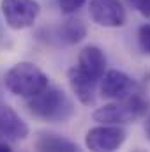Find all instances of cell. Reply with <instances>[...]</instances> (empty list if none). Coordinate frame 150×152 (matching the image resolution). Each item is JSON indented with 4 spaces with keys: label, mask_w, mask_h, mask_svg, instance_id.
Listing matches in <instances>:
<instances>
[{
    "label": "cell",
    "mask_w": 150,
    "mask_h": 152,
    "mask_svg": "<svg viewBox=\"0 0 150 152\" xmlns=\"http://www.w3.org/2000/svg\"><path fill=\"white\" fill-rule=\"evenodd\" d=\"M85 2L87 0H58V7H60V11L64 14H73L78 9L83 7Z\"/></svg>",
    "instance_id": "5bb4252c"
},
{
    "label": "cell",
    "mask_w": 150,
    "mask_h": 152,
    "mask_svg": "<svg viewBox=\"0 0 150 152\" xmlns=\"http://www.w3.org/2000/svg\"><path fill=\"white\" fill-rule=\"evenodd\" d=\"M0 136L20 142L28 136V126L11 106L0 103Z\"/></svg>",
    "instance_id": "9c48e42d"
},
{
    "label": "cell",
    "mask_w": 150,
    "mask_h": 152,
    "mask_svg": "<svg viewBox=\"0 0 150 152\" xmlns=\"http://www.w3.org/2000/svg\"><path fill=\"white\" fill-rule=\"evenodd\" d=\"M138 44L145 55H150V23H145L138 30Z\"/></svg>",
    "instance_id": "4fadbf2b"
},
{
    "label": "cell",
    "mask_w": 150,
    "mask_h": 152,
    "mask_svg": "<svg viewBox=\"0 0 150 152\" xmlns=\"http://www.w3.org/2000/svg\"><path fill=\"white\" fill-rule=\"evenodd\" d=\"M149 108V99L140 92H133L127 97L115 99L110 104H104L94 112V120L99 124H131L138 120Z\"/></svg>",
    "instance_id": "3957f363"
},
{
    "label": "cell",
    "mask_w": 150,
    "mask_h": 152,
    "mask_svg": "<svg viewBox=\"0 0 150 152\" xmlns=\"http://www.w3.org/2000/svg\"><path fill=\"white\" fill-rule=\"evenodd\" d=\"M88 14L94 23L106 28H117L125 23V9L120 0H90Z\"/></svg>",
    "instance_id": "8992f818"
},
{
    "label": "cell",
    "mask_w": 150,
    "mask_h": 152,
    "mask_svg": "<svg viewBox=\"0 0 150 152\" xmlns=\"http://www.w3.org/2000/svg\"><path fill=\"white\" fill-rule=\"evenodd\" d=\"M12 149H11V145L7 143V142H2L0 140V152H11Z\"/></svg>",
    "instance_id": "e0dca14e"
},
{
    "label": "cell",
    "mask_w": 150,
    "mask_h": 152,
    "mask_svg": "<svg viewBox=\"0 0 150 152\" xmlns=\"http://www.w3.org/2000/svg\"><path fill=\"white\" fill-rule=\"evenodd\" d=\"M76 67L83 75H87L88 78H92L99 83V80H103L104 71H106L104 51L97 46H85L78 55V66Z\"/></svg>",
    "instance_id": "ba28073f"
},
{
    "label": "cell",
    "mask_w": 150,
    "mask_h": 152,
    "mask_svg": "<svg viewBox=\"0 0 150 152\" xmlns=\"http://www.w3.org/2000/svg\"><path fill=\"white\" fill-rule=\"evenodd\" d=\"M27 108L34 117L53 124L67 122L74 115V104L71 97L58 87H48L41 94L28 97Z\"/></svg>",
    "instance_id": "6da1fadb"
},
{
    "label": "cell",
    "mask_w": 150,
    "mask_h": 152,
    "mask_svg": "<svg viewBox=\"0 0 150 152\" xmlns=\"http://www.w3.org/2000/svg\"><path fill=\"white\" fill-rule=\"evenodd\" d=\"M133 7L145 18H150V0H129Z\"/></svg>",
    "instance_id": "9a60e30c"
},
{
    "label": "cell",
    "mask_w": 150,
    "mask_h": 152,
    "mask_svg": "<svg viewBox=\"0 0 150 152\" xmlns=\"http://www.w3.org/2000/svg\"><path fill=\"white\" fill-rule=\"evenodd\" d=\"M125 142V131L117 124H101L87 131L85 145L94 152H111L117 151Z\"/></svg>",
    "instance_id": "5b68a950"
},
{
    "label": "cell",
    "mask_w": 150,
    "mask_h": 152,
    "mask_svg": "<svg viewBox=\"0 0 150 152\" xmlns=\"http://www.w3.org/2000/svg\"><path fill=\"white\" fill-rule=\"evenodd\" d=\"M36 151L41 152H78L79 147L74 142L60 136V134H53V133H41L36 142H34Z\"/></svg>",
    "instance_id": "8fae6325"
},
{
    "label": "cell",
    "mask_w": 150,
    "mask_h": 152,
    "mask_svg": "<svg viewBox=\"0 0 150 152\" xmlns=\"http://www.w3.org/2000/svg\"><path fill=\"white\" fill-rule=\"evenodd\" d=\"M134 88H136V81L129 75H125L118 69H111V71L104 73L103 81H101V94L110 99L127 97L129 94L134 92Z\"/></svg>",
    "instance_id": "52a82bcc"
},
{
    "label": "cell",
    "mask_w": 150,
    "mask_h": 152,
    "mask_svg": "<svg viewBox=\"0 0 150 152\" xmlns=\"http://www.w3.org/2000/svg\"><path fill=\"white\" fill-rule=\"evenodd\" d=\"M2 14L12 30H23L36 23L41 5L37 0H2Z\"/></svg>",
    "instance_id": "277c9868"
},
{
    "label": "cell",
    "mask_w": 150,
    "mask_h": 152,
    "mask_svg": "<svg viewBox=\"0 0 150 152\" xmlns=\"http://www.w3.org/2000/svg\"><path fill=\"white\" fill-rule=\"evenodd\" d=\"M5 87L20 97H34L48 88V76L32 62H18L5 75Z\"/></svg>",
    "instance_id": "7a4b0ae2"
},
{
    "label": "cell",
    "mask_w": 150,
    "mask_h": 152,
    "mask_svg": "<svg viewBox=\"0 0 150 152\" xmlns=\"http://www.w3.org/2000/svg\"><path fill=\"white\" fill-rule=\"evenodd\" d=\"M87 36V27L81 20L69 18L57 28V37L66 44H76Z\"/></svg>",
    "instance_id": "7c38bea8"
},
{
    "label": "cell",
    "mask_w": 150,
    "mask_h": 152,
    "mask_svg": "<svg viewBox=\"0 0 150 152\" xmlns=\"http://www.w3.org/2000/svg\"><path fill=\"white\" fill-rule=\"evenodd\" d=\"M145 134H147V140L150 142V112L147 115V120H145Z\"/></svg>",
    "instance_id": "2e32d148"
},
{
    "label": "cell",
    "mask_w": 150,
    "mask_h": 152,
    "mask_svg": "<svg viewBox=\"0 0 150 152\" xmlns=\"http://www.w3.org/2000/svg\"><path fill=\"white\" fill-rule=\"evenodd\" d=\"M67 80H69V85H71L74 96L85 106H92L95 103V87H97L95 80L83 75L76 66L67 71Z\"/></svg>",
    "instance_id": "30bf717a"
}]
</instances>
